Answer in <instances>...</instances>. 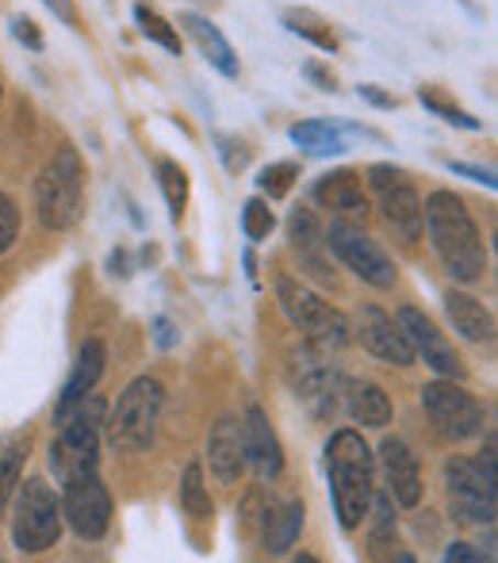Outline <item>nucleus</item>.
Listing matches in <instances>:
<instances>
[{
	"mask_svg": "<svg viewBox=\"0 0 498 563\" xmlns=\"http://www.w3.org/2000/svg\"><path fill=\"white\" fill-rule=\"evenodd\" d=\"M422 227H425V234H430V245H433V253H438V261L445 265V273L453 276L456 284L484 280L487 245L461 196L449 192V188H438V192L425 196Z\"/></svg>",
	"mask_w": 498,
	"mask_h": 563,
	"instance_id": "nucleus-1",
	"label": "nucleus"
},
{
	"mask_svg": "<svg viewBox=\"0 0 498 563\" xmlns=\"http://www.w3.org/2000/svg\"><path fill=\"white\" fill-rule=\"evenodd\" d=\"M327 479L334 498L337 526L345 533H357L361 521H368V506L376 495V456L357 430H334L327 441Z\"/></svg>",
	"mask_w": 498,
	"mask_h": 563,
	"instance_id": "nucleus-2",
	"label": "nucleus"
},
{
	"mask_svg": "<svg viewBox=\"0 0 498 563\" xmlns=\"http://www.w3.org/2000/svg\"><path fill=\"white\" fill-rule=\"evenodd\" d=\"M104 418H108V402L92 391L58 418L62 430L51 441V452H46V464H51L54 479L69 483V479H81V475L100 472Z\"/></svg>",
	"mask_w": 498,
	"mask_h": 563,
	"instance_id": "nucleus-3",
	"label": "nucleus"
},
{
	"mask_svg": "<svg viewBox=\"0 0 498 563\" xmlns=\"http://www.w3.org/2000/svg\"><path fill=\"white\" fill-rule=\"evenodd\" d=\"M35 211L46 230H69L85 216V162L74 146H58L38 169Z\"/></svg>",
	"mask_w": 498,
	"mask_h": 563,
	"instance_id": "nucleus-4",
	"label": "nucleus"
},
{
	"mask_svg": "<svg viewBox=\"0 0 498 563\" xmlns=\"http://www.w3.org/2000/svg\"><path fill=\"white\" fill-rule=\"evenodd\" d=\"M165 407V387L154 376H139L123 387V395L115 399V407L104 418L108 445L115 452H146L157 438V422H162Z\"/></svg>",
	"mask_w": 498,
	"mask_h": 563,
	"instance_id": "nucleus-5",
	"label": "nucleus"
},
{
	"mask_svg": "<svg viewBox=\"0 0 498 563\" xmlns=\"http://www.w3.org/2000/svg\"><path fill=\"white\" fill-rule=\"evenodd\" d=\"M276 303H280L284 319L296 330H303L307 341H314V345L345 349L353 341L350 319L334 303H327L319 291H311L303 280H296V276H276Z\"/></svg>",
	"mask_w": 498,
	"mask_h": 563,
	"instance_id": "nucleus-6",
	"label": "nucleus"
},
{
	"mask_svg": "<svg viewBox=\"0 0 498 563\" xmlns=\"http://www.w3.org/2000/svg\"><path fill=\"white\" fill-rule=\"evenodd\" d=\"M12 544L23 556H38V552L54 549L66 529L62 521V498L46 479H23L12 495Z\"/></svg>",
	"mask_w": 498,
	"mask_h": 563,
	"instance_id": "nucleus-7",
	"label": "nucleus"
},
{
	"mask_svg": "<svg viewBox=\"0 0 498 563\" xmlns=\"http://www.w3.org/2000/svg\"><path fill=\"white\" fill-rule=\"evenodd\" d=\"M288 384L314 422H330L342 407V372L330 361V349L303 341L288 353Z\"/></svg>",
	"mask_w": 498,
	"mask_h": 563,
	"instance_id": "nucleus-8",
	"label": "nucleus"
},
{
	"mask_svg": "<svg viewBox=\"0 0 498 563\" xmlns=\"http://www.w3.org/2000/svg\"><path fill=\"white\" fill-rule=\"evenodd\" d=\"M422 407L430 415L433 430L445 441H472L484 433V407L476 402V395L461 384V379H430L422 387Z\"/></svg>",
	"mask_w": 498,
	"mask_h": 563,
	"instance_id": "nucleus-9",
	"label": "nucleus"
},
{
	"mask_svg": "<svg viewBox=\"0 0 498 563\" xmlns=\"http://www.w3.org/2000/svg\"><path fill=\"white\" fill-rule=\"evenodd\" d=\"M322 242H327V250L334 253V257L342 261L357 280H365L368 288L387 291L395 280H399L395 261L387 257V253L379 250V245L357 223H342V219H334L330 227H322Z\"/></svg>",
	"mask_w": 498,
	"mask_h": 563,
	"instance_id": "nucleus-10",
	"label": "nucleus"
},
{
	"mask_svg": "<svg viewBox=\"0 0 498 563\" xmlns=\"http://www.w3.org/2000/svg\"><path fill=\"white\" fill-rule=\"evenodd\" d=\"M368 188L379 196V216L399 242L414 245L422 238V200H418L410 177L399 165L376 162L368 165Z\"/></svg>",
	"mask_w": 498,
	"mask_h": 563,
	"instance_id": "nucleus-11",
	"label": "nucleus"
},
{
	"mask_svg": "<svg viewBox=\"0 0 498 563\" xmlns=\"http://www.w3.org/2000/svg\"><path fill=\"white\" fill-rule=\"evenodd\" d=\"M445 495L453 521L461 526H495L498 514V483L479 472L476 460L453 456L445 464Z\"/></svg>",
	"mask_w": 498,
	"mask_h": 563,
	"instance_id": "nucleus-12",
	"label": "nucleus"
},
{
	"mask_svg": "<svg viewBox=\"0 0 498 563\" xmlns=\"http://www.w3.org/2000/svg\"><path fill=\"white\" fill-rule=\"evenodd\" d=\"M62 521L74 529L81 541H100L112 526V495H108L100 472L81 475V479L62 483Z\"/></svg>",
	"mask_w": 498,
	"mask_h": 563,
	"instance_id": "nucleus-13",
	"label": "nucleus"
},
{
	"mask_svg": "<svg viewBox=\"0 0 498 563\" xmlns=\"http://www.w3.org/2000/svg\"><path fill=\"white\" fill-rule=\"evenodd\" d=\"M395 322H399V330L407 334L410 349H414V356H422L425 368H433L438 376H445V379H464V376H468L464 361L456 356L453 341L441 334L438 322H433L425 311H418V307L407 303V307H399Z\"/></svg>",
	"mask_w": 498,
	"mask_h": 563,
	"instance_id": "nucleus-14",
	"label": "nucleus"
},
{
	"mask_svg": "<svg viewBox=\"0 0 498 563\" xmlns=\"http://www.w3.org/2000/svg\"><path fill=\"white\" fill-rule=\"evenodd\" d=\"M353 338L361 341V345L368 349V353L376 356V361L384 364H395V368H410V364L418 361L414 349H410L407 334L399 330V322L391 319V314L384 311V307L376 303H361L357 307V319L350 322Z\"/></svg>",
	"mask_w": 498,
	"mask_h": 563,
	"instance_id": "nucleus-15",
	"label": "nucleus"
},
{
	"mask_svg": "<svg viewBox=\"0 0 498 563\" xmlns=\"http://www.w3.org/2000/svg\"><path fill=\"white\" fill-rule=\"evenodd\" d=\"M242 445H246V464L257 472L261 483L280 479L284 449L261 402H246V415H242Z\"/></svg>",
	"mask_w": 498,
	"mask_h": 563,
	"instance_id": "nucleus-16",
	"label": "nucleus"
},
{
	"mask_svg": "<svg viewBox=\"0 0 498 563\" xmlns=\"http://www.w3.org/2000/svg\"><path fill=\"white\" fill-rule=\"evenodd\" d=\"M379 472L387 479V495L402 506V510H414L422 503V472H418V456L402 438H384L379 441Z\"/></svg>",
	"mask_w": 498,
	"mask_h": 563,
	"instance_id": "nucleus-17",
	"label": "nucleus"
},
{
	"mask_svg": "<svg viewBox=\"0 0 498 563\" xmlns=\"http://www.w3.org/2000/svg\"><path fill=\"white\" fill-rule=\"evenodd\" d=\"M311 200L322 211H334V219H342V223H365L368 216L365 185H361V173L353 169H334L319 177L311 188Z\"/></svg>",
	"mask_w": 498,
	"mask_h": 563,
	"instance_id": "nucleus-18",
	"label": "nucleus"
},
{
	"mask_svg": "<svg viewBox=\"0 0 498 563\" xmlns=\"http://www.w3.org/2000/svg\"><path fill=\"white\" fill-rule=\"evenodd\" d=\"M288 242H291V253L299 257V265L322 284H334V268L327 261V242H322V223L314 219L311 208H296L288 216Z\"/></svg>",
	"mask_w": 498,
	"mask_h": 563,
	"instance_id": "nucleus-19",
	"label": "nucleus"
},
{
	"mask_svg": "<svg viewBox=\"0 0 498 563\" xmlns=\"http://www.w3.org/2000/svg\"><path fill=\"white\" fill-rule=\"evenodd\" d=\"M208 467L215 472L219 483L234 487V483L246 475V445H242V422L234 415H223L211 426L208 438Z\"/></svg>",
	"mask_w": 498,
	"mask_h": 563,
	"instance_id": "nucleus-20",
	"label": "nucleus"
},
{
	"mask_svg": "<svg viewBox=\"0 0 498 563\" xmlns=\"http://www.w3.org/2000/svg\"><path fill=\"white\" fill-rule=\"evenodd\" d=\"M342 407L361 430H387L395 418V402L373 379H345L342 384Z\"/></svg>",
	"mask_w": 498,
	"mask_h": 563,
	"instance_id": "nucleus-21",
	"label": "nucleus"
},
{
	"mask_svg": "<svg viewBox=\"0 0 498 563\" xmlns=\"http://www.w3.org/2000/svg\"><path fill=\"white\" fill-rule=\"evenodd\" d=\"M104 364H108V349H104V341H100V338H89L81 349H77V364H74V372H69L66 387H62L58 407H54V422H58V418L66 415L74 402H81L85 395L100 384V376H104Z\"/></svg>",
	"mask_w": 498,
	"mask_h": 563,
	"instance_id": "nucleus-22",
	"label": "nucleus"
},
{
	"mask_svg": "<svg viewBox=\"0 0 498 563\" xmlns=\"http://www.w3.org/2000/svg\"><path fill=\"white\" fill-rule=\"evenodd\" d=\"M445 314H449V322H453L456 334L464 341H472V345H491L495 341V314L487 311L476 296H468V291H456V288L449 291Z\"/></svg>",
	"mask_w": 498,
	"mask_h": 563,
	"instance_id": "nucleus-23",
	"label": "nucleus"
},
{
	"mask_svg": "<svg viewBox=\"0 0 498 563\" xmlns=\"http://www.w3.org/2000/svg\"><path fill=\"white\" fill-rule=\"evenodd\" d=\"M180 23H185V31H188V38L196 43V51L203 54V58L211 62V66L219 69L223 77H239V54H234V46L226 43V35L215 27V23L208 20V15H200V12H185L180 15Z\"/></svg>",
	"mask_w": 498,
	"mask_h": 563,
	"instance_id": "nucleus-24",
	"label": "nucleus"
},
{
	"mask_svg": "<svg viewBox=\"0 0 498 563\" xmlns=\"http://www.w3.org/2000/svg\"><path fill=\"white\" fill-rule=\"evenodd\" d=\"M303 533V503L288 498V503H268L265 526H261V544L268 556H284Z\"/></svg>",
	"mask_w": 498,
	"mask_h": 563,
	"instance_id": "nucleus-25",
	"label": "nucleus"
},
{
	"mask_svg": "<svg viewBox=\"0 0 498 563\" xmlns=\"http://www.w3.org/2000/svg\"><path fill=\"white\" fill-rule=\"evenodd\" d=\"M31 456V433H4L0 438V518L8 514L15 487L23 479V467Z\"/></svg>",
	"mask_w": 498,
	"mask_h": 563,
	"instance_id": "nucleus-26",
	"label": "nucleus"
},
{
	"mask_svg": "<svg viewBox=\"0 0 498 563\" xmlns=\"http://www.w3.org/2000/svg\"><path fill=\"white\" fill-rule=\"evenodd\" d=\"M288 134H291V142H296L299 150H307L311 157H337L350 150L345 131L337 123H327V119H303V123H296Z\"/></svg>",
	"mask_w": 498,
	"mask_h": 563,
	"instance_id": "nucleus-27",
	"label": "nucleus"
},
{
	"mask_svg": "<svg viewBox=\"0 0 498 563\" xmlns=\"http://www.w3.org/2000/svg\"><path fill=\"white\" fill-rule=\"evenodd\" d=\"M284 27H288L291 35L307 38L311 46H319V51L337 54V35H334V27H330V23L322 20L319 12H311V8H291V12H284Z\"/></svg>",
	"mask_w": 498,
	"mask_h": 563,
	"instance_id": "nucleus-28",
	"label": "nucleus"
},
{
	"mask_svg": "<svg viewBox=\"0 0 498 563\" xmlns=\"http://www.w3.org/2000/svg\"><path fill=\"white\" fill-rule=\"evenodd\" d=\"M157 173V188H162L165 203H169V219L173 223H180V216H185L188 208V173L180 162H173V157H162V162L154 165Z\"/></svg>",
	"mask_w": 498,
	"mask_h": 563,
	"instance_id": "nucleus-29",
	"label": "nucleus"
},
{
	"mask_svg": "<svg viewBox=\"0 0 498 563\" xmlns=\"http://www.w3.org/2000/svg\"><path fill=\"white\" fill-rule=\"evenodd\" d=\"M134 23H139L142 38H150V43H157L165 54H177V58H180V51H185V43H180V31L173 27L162 12H154L150 4H134Z\"/></svg>",
	"mask_w": 498,
	"mask_h": 563,
	"instance_id": "nucleus-30",
	"label": "nucleus"
},
{
	"mask_svg": "<svg viewBox=\"0 0 498 563\" xmlns=\"http://www.w3.org/2000/svg\"><path fill=\"white\" fill-rule=\"evenodd\" d=\"M180 510L188 514L192 521H208L211 518V498H208V483H203V464L192 460L185 467V479H180Z\"/></svg>",
	"mask_w": 498,
	"mask_h": 563,
	"instance_id": "nucleus-31",
	"label": "nucleus"
},
{
	"mask_svg": "<svg viewBox=\"0 0 498 563\" xmlns=\"http://www.w3.org/2000/svg\"><path fill=\"white\" fill-rule=\"evenodd\" d=\"M296 180H299L296 162H268L265 169L257 173V188L265 200H284V196L296 188Z\"/></svg>",
	"mask_w": 498,
	"mask_h": 563,
	"instance_id": "nucleus-32",
	"label": "nucleus"
},
{
	"mask_svg": "<svg viewBox=\"0 0 498 563\" xmlns=\"http://www.w3.org/2000/svg\"><path fill=\"white\" fill-rule=\"evenodd\" d=\"M273 230H276V216L268 211V200L265 196H250V200L242 203V234H246L250 242H265Z\"/></svg>",
	"mask_w": 498,
	"mask_h": 563,
	"instance_id": "nucleus-33",
	"label": "nucleus"
},
{
	"mask_svg": "<svg viewBox=\"0 0 498 563\" xmlns=\"http://www.w3.org/2000/svg\"><path fill=\"white\" fill-rule=\"evenodd\" d=\"M418 100H422V108H430L433 115H441L445 123H453V126H461V131H484V123H479L472 112H464V108H456L453 100H445L441 92H433V89H418Z\"/></svg>",
	"mask_w": 498,
	"mask_h": 563,
	"instance_id": "nucleus-34",
	"label": "nucleus"
},
{
	"mask_svg": "<svg viewBox=\"0 0 498 563\" xmlns=\"http://www.w3.org/2000/svg\"><path fill=\"white\" fill-rule=\"evenodd\" d=\"M20 238V208L8 192H0V257L15 245Z\"/></svg>",
	"mask_w": 498,
	"mask_h": 563,
	"instance_id": "nucleus-35",
	"label": "nucleus"
},
{
	"mask_svg": "<svg viewBox=\"0 0 498 563\" xmlns=\"http://www.w3.org/2000/svg\"><path fill=\"white\" fill-rule=\"evenodd\" d=\"M219 154H223L226 173H242V169H246V162H250V150L242 146V142H234V139H219Z\"/></svg>",
	"mask_w": 498,
	"mask_h": 563,
	"instance_id": "nucleus-36",
	"label": "nucleus"
},
{
	"mask_svg": "<svg viewBox=\"0 0 498 563\" xmlns=\"http://www.w3.org/2000/svg\"><path fill=\"white\" fill-rule=\"evenodd\" d=\"M12 35L20 38L27 51H43V35H38L35 20H27V15H15V20H12Z\"/></svg>",
	"mask_w": 498,
	"mask_h": 563,
	"instance_id": "nucleus-37",
	"label": "nucleus"
},
{
	"mask_svg": "<svg viewBox=\"0 0 498 563\" xmlns=\"http://www.w3.org/2000/svg\"><path fill=\"white\" fill-rule=\"evenodd\" d=\"M445 165H449V173H453V177H468V180H476V185L495 188V173L484 169V165H468V162H445Z\"/></svg>",
	"mask_w": 498,
	"mask_h": 563,
	"instance_id": "nucleus-38",
	"label": "nucleus"
},
{
	"mask_svg": "<svg viewBox=\"0 0 498 563\" xmlns=\"http://www.w3.org/2000/svg\"><path fill=\"white\" fill-rule=\"evenodd\" d=\"M445 560L449 563H479V560H495V556H491V552H476L472 544H449Z\"/></svg>",
	"mask_w": 498,
	"mask_h": 563,
	"instance_id": "nucleus-39",
	"label": "nucleus"
},
{
	"mask_svg": "<svg viewBox=\"0 0 498 563\" xmlns=\"http://www.w3.org/2000/svg\"><path fill=\"white\" fill-rule=\"evenodd\" d=\"M108 273L120 276V280H126V276L134 273V268H131V253H126L123 245H120V250H112V257H108Z\"/></svg>",
	"mask_w": 498,
	"mask_h": 563,
	"instance_id": "nucleus-40",
	"label": "nucleus"
},
{
	"mask_svg": "<svg viewBox=\"0 0 498 563\" xmlns=\"http://www.w3.org/2000/svg\"><path fill=\"white\" fill-rule=\"evenodd\" d=\"M361 97H365L368 100V104H376V108H384V112H391V108H399V100H395V97H387V92H379L376 89V85H361Z\"/></svg>",
	"mask_w": 498,
	"mask_h": 563,
	"instance_id": "nucleus-41",
	"label": "nucleus"
},
{
	"mask_svg": "<svg viewBox=\"0 0 498 563\" xmlns=\"http://www.w3.org/2000/svg\"><path fill=\"white\" fill-rule=\"evenodd\" d=\"M303 74L311 77V81H319V85H322V89H327V92H334V89H337V77L330 74V69L314 66V62H307V66H303Z\"/></svg>",
	"mask_w": 498,
	"mask_h": 563,
	"instance_id": "nucleus-42",
	"label": "nucleus"
},
{
	"mask_svg": "<svg viewBox=\"0 0 498 563\" xmlns=\"http://www.w3.org/2000/svg\"><path fill=\"white\" fill-rule=\"evenodd\" d=\"M46 8H51L58 20H66V23H77V12H74V0H43Z\"/></svg>",
	"mask_w": 498,
	"mask_h": 563,
	"instance_id": "nucleus-43",
	"label": "nucleus"
},
{
	"mask_svg": "<svg viewBox=\"0 0 498 563\" xmlns=\"http://www.w3.org/2000/svg\"><path fill=\"white\" fill-rule=\"evenodd\" d=\"M154 330H157V345H162V349H169L173 341H177V338H173L169 319H154Z\"/></svg>",
	"mask_w": 498,
	"mask_h": 563,
	"instance_id": "nucleus-44",
	"label": "nucleus"
}]
</instances>
